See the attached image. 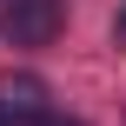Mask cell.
Masks as SVG:
<instances>
[{
    "label": "cell",
    "instance_id": "obj_1",
    "mask_svg": "<svg viewBox=\"0 0 126 126\" xmlns=\"http://www.w3.org/2000/svg\"><path fill=\"white\" fill-rule=\"evenodd\" d=\"M60 0H7V40L13 47H47L60 33Z\"/></svg>",
    "mask_w": 126,
    "mask_h": 126
},
{
    "label": "cell",
    "instance_id": "obj_2",
    "mask_svg": "<svg viewBox=\"0 0 126 126\" xmlns=\"http://www.w3.org/2000/svg\"><path fill=\"white\" fill-rule=\"evenodd\" d=\"M40 106H47V86L33 73H7L0 80V120H40Z\"/></svg>",
    "mask_w": 126,
    "mask_h": 126
},
{
    "label": "cell",
    "instance_id": "obj_3",
    "mask_svg": "<svg viewBox=\"0 0 126 126\" xmlns=\"http://www.w3.org/2000/svg\"><path fill=\"white\" fill-rule=\"evenodd\" d=\"M40 126H80V120H40Z\"/></svg>",
    "mask_w": 126,
    "mask_h": 126
},
{
    "label": "cell",
    "instance_id": "obj_4",
    "mask_svg": "<svg viewBox=\"0 0 126 126\" xmlns=\"http://www.w3.org/2000/svg\"><path fill=\"white\" fill-rule=\"evenodd\" d=\"M120 40H126V13H120Z\"/></svg>",
    "mask_w": 126,
    "mask_h": 126
},
{
    "label": "cell",
    "instance_id": "obj_5",
    "mask_svg": "<svg viewBox=\"0 0 126 126\" xmlns=\"http://www.w3.org/2000/svg\"><path fill=\"white\" fill-rule=\"evenodd\" d=\"M0 126H7V120H0Z\"/></svg>",
    "mask_w": 126,
    "mask_h": 126
}]
</instances>
